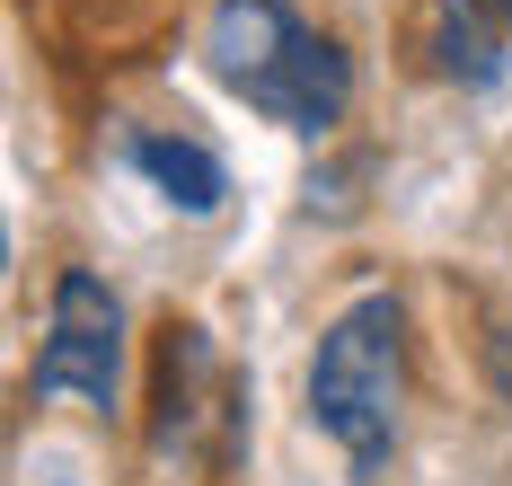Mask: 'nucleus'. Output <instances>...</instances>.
I'll use <instances>...</instances> for the list:
<instances>
[{"label":"nucleus","mask_w":512,"mask_h":486,"mask_svg":"<svg viewBox=\"0 0 512 486\" xmlns=\"http://www.w3.org/2000/svg\"><path fill=\"white\" fill-rule=\"evenodd\" d=\"M212 71L283 133H327L354 98V62L292 0H221L212 9Z\"/></svg>","instance_id":"nucleus-1"},{"label":"nucleus","mask_w":512,"mask_h":486,"mask_svg":"<svg viewBox=\"0 0 512 486\" xmlns=\"http://www.w3.org/2000/svg\"><path fill=\"white\" fill-rule=\"evenodd\" d=\"M398 398H407V310L389 292H362L336 310L318 354H309V425L354 451V469H380L398 442Z\"/></svg>","instance_id":"nucleus-2"},{"label":"nucleus","mask_w":512,"mask_h":486,"mask_svg":"<svg viewBox=\"0 0 512 486\" xmlns=\"http://www.w3.org/2000/svg\"><path fill=\"white\" fill-rule=\"evenodd\" d=\"M27 398H80L89 416L124 407V301L89 266L53 274V310H45V345H36Z\"/></svg>","instance_id":"nucleus-3"},{"label":"nucleus","mask_w":512,"mask_h":486,"mask_svg":"<svg viewBox=\"0 0 512 486\" xmlns=\"http://www.w3.org/2000/svg\"><path fill=\"white\" fill-rule=\"evenodd\" d=\"M424 54H433L442 80L486 89V80L504 71V36H495L486 0H424Z\"/></svg>","instance_id":"nucleus-4"},{"label":"nucleus","mask_w":512,"mask_h":486,"mask_svg":"<svg viewBox=\"0 0 512 486\" xmlns=\"http://www.w3.org/2000/svg\"><path fill=\"white\" fill-rule=\"evenodd\" d=\"M133 168L151 177V186L177 204V213H212V204L230 195L221 160H212L204 142H186V133H133Z\"/></svg>","instance_id":"nucleus-5"},{"label":"nucleus","mask_w":512,"mask_h":486,"mask_svg":"<svg viewBox=\"0 0 512 486\" xmlns=\"http://www.w3.org/2000/svg\"><path fill=\"white\" fill-rule=\"evenodd\" d=\"M486 372H495V389H504V398H512V336H504V327L486 336Z\"/></svg>","instance_id":"nucleus-6"},{"label":"nucleus","mask_w":512,"mask_h":486,"mask_svg":"<svg viewBox=\"0 0 512 486\" xmlns=\"http://www.w3.org/2000/svg\"><path fill=\"white\" fill-rule=\"evenodd\" d=\"M495 9H504V27H512V0H495Z\"/></svg>","instance_id":"nucleus-7"}]
</instances>
